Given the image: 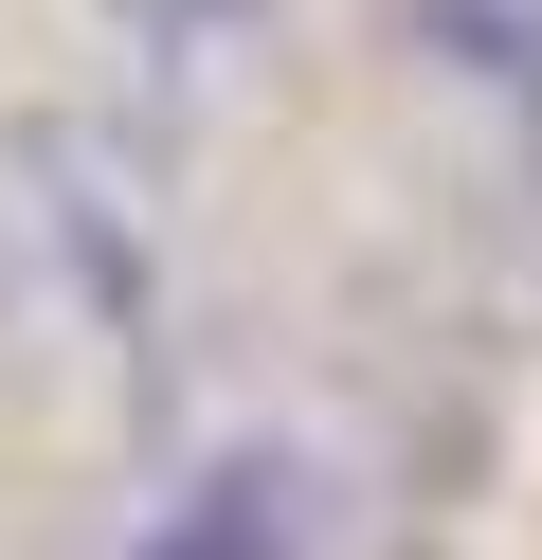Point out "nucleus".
Here are the masks:
<instances>
[{"mask_svg":"<svg viewBox=\"0 0 542 560\" xmlns=\"http://www.w3.org/2000/svg\"><path fill=\"white\" fill-rule=\"evenodd\" d=\"M308 542H325L308 470H289V452H235V470H199V506H181L145 560H308Z\"/></svg>","mask_w":542,"mask_h":560,"instance_id":"nucleus-1","label":"nucleus"}]
</instances>
